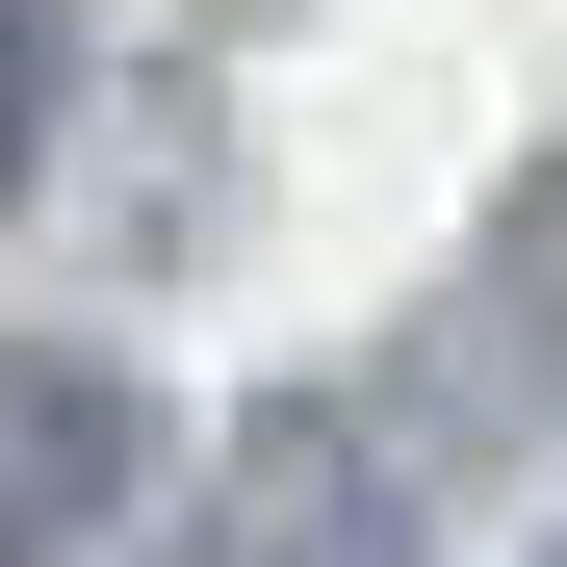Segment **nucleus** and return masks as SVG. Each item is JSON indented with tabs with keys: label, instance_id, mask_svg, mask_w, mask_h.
Listing matches in <instances>:
<instances>
[{
	"label": "nucleus",
	"instance_id": "1",
	"mask_svg": "<svg viewBox=\"0 0 567 567\" xmlns=\"http://www.w3.org/2000/svg\"><path fill=\"white\" fill-rule=\"evenodd\" d=\"M155 567H413V439H361V413H258L207 491H181Z\"/></svg>",
	"mask_w": 567,
	"mask_h": 567
},
{
	"label": "nucleus",
	"instance_id": "2",
	"mask_svg": "<svg viewBox=\"0 0 567 567\" xmlns=\"http://www.w3.org/2000/svg\"><path fill=\"white\" fill-rule=\"evenodd\" d=\"M155 491V413H130V361H78V336H0V567H78Z\"/></svg>",
	"mask_w": 567,
	"mask_h": 567
},
{
	"label": "nucleus",
	"instance_id": "3",
	"mask_svg": "<svg viewBox=\"0 0 567 567\" xmlns=\"http://www.w3.org/2000/svg\"><path fill=\"white\" fill-rule=\"evenodd\" d=\"M27 155H52V0H0V207H27Z\"/></svg>",
	"mask_w": 567,
	"mask_h": 567
}]
</instances>
